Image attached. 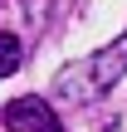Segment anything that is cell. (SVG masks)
Segmentation results:
<instances>
[{
	"instance_id": "6da1fadb",
	"label": "cell",
	"mask_w": 127,
	"mask_h": 132,
	"mask_svg": "<svg viewBox=\"0 0 127 132\" xmlns=\"http://www.w3.org/2000/svg\"><path fill=\"white\" fill-rule=\"evenodd\" d=\"M122 73H127V34H117V39H108L98 54H88L83 64H69V69L59 73V83H54V98H64V103H93V98L108 93Z\"/></svg>"
},
{
	"instance_id": "7a4b0ae2",
	"label": "cell",
	"mask_w": 127,
	"mask_h": 132,
	"mask_svg": "<svg viewBox=\"0 0 127 132\" xmlns=\"http://www.w3.org/2000/svg\"><path fill=\"white\" fill-rule=\"evenodd\" d=\"M0 127L5 132H64V122L44 98H15L0 108Z\"/></svg>"
},
{
	"instance_id": "3957f363",
	"label": "cell",
	"mask_w": 127,
	"mask_h": 132,
	"mask_svg": "<svg viewBox=\"0 0 127 132\" xmlns=\"http://www.w3.org/2000/svg\"><path fill=\"white\" fill-rule=\"evenodd\" d=\"M20 59H24L20 34H15V29H0V78H5V73H15V69H20Z\"/></svg>"
}]
</instances>
